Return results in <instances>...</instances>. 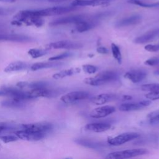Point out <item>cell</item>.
Returning <instances> with one entry per match:
<instances>
[{
    "mask_svg": "<svg viewBox=\"0 0 159 159\" xmlns=\"http://www.w3.org/2000/svg\"><path fill=\"white\" fill-rule=\"evenodd\" d=\"M77 9V7L75 6H57L45 8L40 10H25L21 11L16 14L17 17H45V16H52L63 14L71 11H73Z\"/></svg>",
    "mask_w": 159,
    "mask_h": 159,
    "instance_id": "cell-1",
    "label": "cell"
},
{
    "mask_svg": "<svg viewBox=\"0 0 159 159\" xmlns=\"http://www.w3.org/2000/svg\"><path fill=\"white\" fill-rule=\"evenodd\" d=\"M118 75L116 72L111 70L102 71L93 77H88L84 79V83L93 86H98L106 83L116 80Z\"/></svg>",
    "mask_w": 159,
    "mask_h": 159,
    "instance_id": "cell-2",
    "label": "cell"
},
{
    "mask_svg": "<svg viewBox=\"0 0 159 159\" xmlns=\"http://www.w3.org/2000/svg\"><path fill=\"white\" fill-rule=\"evenodd\" d=\"M148 153V151L145 148H134L122 151H116L109 153L106 156V158L109 159H124L135 157L143 155Z\"/></svg>",
    "mask_w": 159,
    "mask_h": 159,
    "instance_id": "cell-3",
    "label": "cell"
},
{
    "mask_svg": "<svg viewBox=\"0 0 159 159\" xmlns=\"http://www.w3.org/2000/svg\"><path fill=\"white\" fill-rule=\"evenodd\" d=\"M140 137V134L136 132H125L119 134L114 137H109L107 143L114 146H119L126 142L137 139Z\"/></svg>",
    "mask_w": 159,
    "mask_h": 159,
    "instance_id": "cell-4",
    "label": "cell"
},
{
    "mask_svg": "<svg viewBox=\"0 0 159 159\" xmlns=\"http://www.w3.org/2000/svg\"><path fill=\"white\" fill-rule=\"evenodd\" d=\"M89 97V93L84 91H76L68 93L60 98V100L66 104H71L78 101L84 100Z\"/></svg>",
    "mask_w": 159,
    "mask_h": 159,
    "instance_id": "cell-5",
    "label": "cell"
},
{
    "mask_svg": "<svg viewBox=\"0 0 159 159\" xmlns=\"http://www.w3.org/2000/svg\"><path fill=\"white\" fill-rule=\"evenodd\" d=\"M22 129L34 132H43L46 133L53 128V125L47 122H40L35 123L24 124L22 125Z\"/></svg>",
    "mask_w": 159,
    "mask_h": 159,
    "instance_id": "cell-6",
    "label": "cell"
},
{
    "mask_svg": "<svg viewBox=\"0 0 159 159\" xmlns=\"http://www.w3.org/2000/svg\"><path fill=\"white\" fill-rule=\"evenodd\" d=\"M83 47V45L78 42H71L69 40H61L55 42H52L46 45V48L50 49H67L73 50L79 49Z\"/></svg>",
    "mask_w": 159,
    "mask_h": 159,
    "instance_id": "cell-7",
    "label": "cell"
},
{
    "mask_svg": "<svg viewBox=\"0 0 159 159\" xmlns=\"http://www.w3.org/2000/svg\"><path fill=\"white\" fill-rule=\"evenodd\" d=\"M87 15L84 14H78V15H73L67 17H63L61 18L57 19L52 22H51L49 25L51 26H57L60 25H65L69 24H77L78 22L86 19L88 17Z\"/></svg>",
    "mask_w": 159,
    "mask_h": 159,
    "instance_id": "cell-8",
    "label": "cell"
},
{
    "mask_svg": "<svg viewBox=\"0 0 159 159\" xmlns=\"http://www.w3.org/2000/svg\"><path fill=\"white\" fill-rule=\"evenodd\" d=\"M15 134L19 139L27 141H38L44 138L45 135V133L34 132L24 129L16 131Z\"/></svg>",
    "mask_w": 159,
    "mask_h": 159,
    "instance_id": "cell-9",
    "label": "cell"
},
{
    "mask_svg": "<svg viewBox=\"0 0 159 159\" xmlns=\"http://www.w3.org/2000/svg\"><path fill=\"white\" fill-rule=\"evenodd\" d=\"M116 111V108L112 106H102L94 109L90 112V117L95 119L105 117Z\"/></svg>",
    "mask_w": 159,
    "mask_h": 159,
    "instance_id": "cell-10",
    "label": "cell"
},
{
    "mask_svg": "<svg viewBox=\"0 0 159 159\" xmlns=\"http://www.w3.org/2000/svg\"><path fill=\"white\" fill-rule=\"evenodd\" d=\"M141 20H142L141 16L139 14L132 15L130 16L122 18L119 20L118 21H117L115 24V27L117 28H120V27L134 25L140 23Z\"/></svg>",
    "mask_w": 159,
    "mask_h": 159,
    "instance_id": "cell-11",
    "label": "cell"
},
{
    "mask_svg": "<svg viewBox=\"0 0 159 159\" xmlns=\"http://www.w3.org/2000/svg\"><path fill=\"white\" fill-rule=\"evenodd\" d=\"M0 40L11 41L17 42H27L32 41L33 39L25 35L15 34H0Z\"/></svg>",
    "mask_w": 159,
    "mask_h": 159,
    "instance_id": "cell-12",
    "label": "cell"
},
{
    "mask_svg": "<svg viewBox=\"0 0 159 159\" xmlns=\"http://www.w3.org/2000/svg\"><path fill=\"white\" fill-rule=\"evenodd\" d=\"M147 76L145 71L140 70H134L126 72L124 77L132 81L134 83H137L142 81Z\"/></svg>",
    "mask_w": 159,
    "mask_h": 159,
    "instance_id": "cell-13",
    "label": "cell"
},
{
    "mask_svg": "<svg viewBox=\"0 0 159 159\" xmlns=\"http://www.w3.org/2000/svg\"><path fill=\"white\" fill-rule=\"evenodd\" d=\"M112 1L113 0H75L71 2V6L75 7L98 6L107 4Z\"/></svg>",
    "mask_w": 159,
    "mask_h": 159,
    "instance_id": "cell-14",
    "label": "cell"
},
{
    "mask_svg": "<svg viewBox=\"0 0 159 159\" xmlns=\"http://www.w3.org/2000/svg\"><path fill=\"white\" fill-rule=\"evenodd\" d=\"M159 36V29L151 30L147 32L146 33L136 37L134 42L135 43L143 44L153 40L154 39Z\"/></svg>",
    "mask_w": 159,
    "mask_h": 159,
    "instance_id": "cell-15",
    "label": "cell"
},
{
    "mask_svg": "<svg viewBox=\"0 0 159 159\" xmlns=\"http://www.w3.org/2000/svg\"><path fill=\"white\" fill-rule=\"evenodd\" d=\"M29 94L34 98L36 99L39 97H45V98H51L55 96L57 94L56 91L53 89H50L45 88H39V89H30L28 91Z\"/></svg>",
    "mask_w": 159,
    "mask_h": 159,
    "instance_id": "cell-16",
    "label": "cell"
},
{
    "mask_svg": "<svg viewBox=\"0 0 159 159\" xmlns=\"http://www.w3.org/2000/svg\"><path fill=\"white\" fill-rule=\"evenodd\" d=\"M116 98V96L114 94L102 93L93 96L90 99V101L91 103L95 105H102L111 101H113Z\"/></svg>",
    "mask_w": 159,
    "mask_h": 159,
    "instance_id": "cell-17",
    "label": "cell"
},
{
    "mask_svg": "<svg viewBox=\"0 0 159 159\" xmlns=\"http://www.w3.org/2000/svg\"><path fill=\"white\" fill-rule=\"evenodd\" d=\"M111 127V125L110 124L104 122L89 123L86 124L84 127L86 130L94 132H103L108 130Z\"/></svg>",
    "mask_w": 159,
    "mask_h": 159,
    "instance_id": "cell-18",
    "label": "cell"
},
{
    "mask_svg": "<svg viewBox=\"0 0 159 159\" xmlns=\"http://www.w3.org/2000/svg\"><path fill=\"white\" fill-rule=\"evenodd\" d=\"M28 67V63L24 61H17L9 63L5 68L4 71L6 73H11L14 71H18L27 69Z\"/></svg>",
    "mask_w": 159,
    "mask_h": 159,
    "instance_id": "cell-19",
    "label": "cell"
},
{
    "mask_svg": "<svg viewBox=\"0 0 159 159\" xmlns=\"http://www.w3.org/2000/svg\"><path fill=\"white\" fill-rule=\"evenodd\" d=\"M63 63L60 62H55L53 61H50L48 62H38L34 63L30 66V70L32 71H37L42 69L45 68H51L54 67H57L61 66Z\"/></svg>",
    "mask_w": 159,
    "mask_h": 159,
    "instance_id": "cell-20",
    "label": "cell"
},
{
    "mask_svg": "<svg viewBox=\"0 0 159 159\" xmlns=\"http://www.w3.org/2000/svg\"><path fill=\"white\" fill-rule=\"evenodd\" d=\"M80 71L81 70L80 68H71L53 74L52 78L55 80H60L67 76H70L75 74H78L80 72Z\"/></svg>",
    "mask_w": 159,
    "mask_h": 159,
    "instance_id": "cell-21",
    "label": "cell"
},
{
    "mask_svg": "<svg viewBox=\"0 0 159 159\" xmlns=\"http://www.w3.org/2000/svg\"><path fill=\"white\" fill-rule=\"evenodd\" d=\"M1 105L7 108H20L24 106V101L18 99L11 98V99L2 101L1 102Z\"/></svg>",
    "mask_w": 159,
    "mask_h": 159,
    "instance_id": "cell-22",
    "label": "cell"
},
{
    "mask_svg": "<svg viewBox=\"0 0 159 159\" xmlns=\"http://www.w3.org/2000/svg\"><path fill=\"white\" fill-rule=\"evenodd\" d=\"M96 25L94 22L84 19L76 24V29L79 32H84L93 29Z\"/></svg>",
    "mask_w": 159,
    "mask_h": 159,
    "instance_id": "cell-23",
    "label": "cell"
},
{
    "mask_svg": "<svg viewBox=\"0 0 159 159\" xmlns=\"http://www.w3.org/2000/svg\"><path fill=\"white\" fill-rule=\"evenodd\" d=\"M144 107L142 104L139 102H127L121 104L119 106V109L120 111L123 112H129V111H134L140 110Z\"/></svg>",
    "mask_w": 159,
    "mask_h": 159,
    "instance_id": "cell-24",
    "label": "cell"
},
{
    "mask_svg": "<svg viewBox=\"0 0 159 159\" xmlns=\"http://www.w3.org/2000/svg\"><path fill=\"white\" fill-rule=\"evenodd\" d=\"M75 142L78 145H80L81 146H83L87 148H92V149L99 148L102 145V144L100 142H94L88 139H76L75 140Z\"/></svg>",
    "mask_w": 159,
    "mask_h": 159,
    "instance_id": "cell-25",
    "label": "cell"
},
{
    "mask_svg": "<svg viewBox=\"0 0 159 159\" xmlns=\"http://www.w3.org/2000/svg\"><path fill=\"white\" fill-rule=\"evenodd\" d=\"M128 2L145 8H159V2L147 3L140 0H129Z\"/></svg>",
    "mask_w": 159,
    "mask_h": 159,
    "instance_id": "cell-26",
    "label": "cell"
},
{
    "mask_svg": "<svg viewBox=\"0 0 159 159\" xmlns=\"http://www.w3.org/2000/svg\"><path fill=\"white\" fill-rule=\"evenodd\" d=\"M48 49L40 48H31L28 51V54L33 58H37L44 56L48 53Z\"/></svg>",
    "mask_w": 159,
    "mask_h": 159,
    "instance_id": "cell-27",
    "label": "cell"
},
{
    "mask_svg": "<svg viewBox=\"0 0 159 159\" xmlns=\"http://www.w3.org/2000/svg\"><path fill=\"white\" fill-rule=\"evenodd\" d=\"M111 50H112V55L114 57V58L117 60V61L118 62L119 64H121L122 63V55L120 51V49L119 48V47L112 43H111Z\"/></svg>",
    "mask_w": 159,
    "mask_h": 159,
    "instance_id": "cell-28",
    "label": "cell"
},
{
    "mask_svg": "<svg viewBox=\"0 0 159 159\" xmlns=\"http://www.w3.org/2000/svg\"><path fill=\"white\" fill-rule=\"evenodd\" d=\"M142 91H159V83H148L143 84L141 86Z\"/></svg>",
    "mask_w": 159,
    "mask_h": 159,
    "instance_id": "cell-29",
    "label": "cell"
},
{
    "mask_svg": "<svg viewBox=\"0 0 159 159\" xmlns=\"http://www.w3.org/2000/svg\"><path fill=\"white\" fill-rule=\"evenodd\" d=\"M0 139L4 143H9L18 140L19 139L16 135H1Z\"/></svg>",
    "mask_w": 159,
    "mask_h": 159,
    "instance_id": "cell-30",
    "label": "cell"
},
{
    "mask_svg": "<svg viewBox=\"0 0 159 159\" xmlns=\"http://www.w3.org/2000/svg\"><path fill=\"white\" fill-rule=\"evenodd\" d=\"M72 55V54L70 52H64L61 54H58L57 55L52 57L48 58L49 61H56V60H62L68 57H70Z\"/></svg>",
    "mask_w": 159,
    "mask_h": 159,
    "instance_id": "cell-31",
    "label": "cell"
},
{
    "mask_svg": "<svg viewBox=\"0 0 159 159\" xmlns=\"http://www.w3.org/2000/svg\"><path fill=\"white\" fill-rule=\"evenodd\" d=\"M82 69L85 73L88 74H94L98 70V68L92 65H84L82 66Z\"/></svg>",
    "mask_w": 159,
    "mask_h": 159,
    "instance_id": "cell-32",
    "label": "cell"
},
{
    "mask_svg": "<svg viewBox=\"0 0 159 159\" xmlns=\"http://www.w3.org/2000/svg\"><path fill=\"white\" fill-rule=\"evenodd\" d=\"M145 98L150 100H157L159 99V91H150L145 95Z\"/></svg>",
    "mask_w": 159,
    "mask_h": 159,
    "instance_id": "cell-33",
    "label": "cell"
},
{
    "mask_svg": "<svg viewBox=\"0 0 159 159\" xmlns=\"http://www.w3.org/2000/svg\"><path fill=\"white\" fill-rule=\"evenodd\" d=\"M145 50L150 52H156L159 51V43L158 44H148L144 47Z\"/></svg>",
    "mask_w": 159,
    "mask_h": 159,
    "instance_id": "cell-34",
    "label": "cell"
},
{
    "mask_svg": "<svg viewBox=\"0 0 159 159\" xmlns=\"http://www.w3.org/2000/svg\"><path fill=\"white\" fill-rule=\"evenodd\" d=\"M145 65L148 66H156L159 65V58L156 57H153L147 60L144 62Z\"/></svg>",
    "mask_w": 159,
    "mask_h": 159,
    "instance_id": "cell-35",
    "label": "cell"
},
{
    "mask_svg": "<svg viewBox=\"0 0 159 159\" xmlns=\"http://www.w3.org/2000/svg\"><path fill=\"white\" fill-rule=\"evenodd\" d=\"M12 126L11 124L6 123V122H0V132L3 130H6L7 129H12Z\"/></svg>",
    "mask_w": 159,
    "mask_h": 159,
    "instance_id": "cell-36",
    "label": "cell"
},
{
    "mask_svg": "<svg viewBox=\"0 0 159 159\" xmlns=\"http://www.w3.org/2000/svg\"><path fill=\"white\" fill-rule=\"evenodd\" d=\"M96 51L98 53L101 54H107L109 53L108 50L104 47H98L96 48Z\"/></svg>",
    "mask_w": 159,
    "mask_h": 159,
    "instance_id": "cell-37",
    "label": "cell"
},
{
    "mask_svg": "<svg viewBox=\"0 0 159 159\" xmlns=\"http://www.w3.org/2000/svg\"><path fill=\"white\" fill-rule=\"evenodd\" d=\"M0 96H9V92L7 88H4L0 89Z\"/></svg>",
    "mask_w": 159,
    "mask_h": 159,
    "instance_id": "cell-38",
    "label": "cell"
},
{
    "mask_svg": "<svg viewBox=\"0 0 159 159\" xmlns=\"http://www.w3.org/2000/svg\"><path fill=\"white\" fill-rule=\"evenodd\" d=\"M150 122L151 124H155L159 122V114L153 116L150 118Z\"/></svg>",
    "mask_w": 159,
    "mask_h": 159,
    "instance_id": "cell-39",
    "label": "cell"
},
{
    "mask_svg": "<svg viewBox=\"0 0 159 159\" xmlns=\"http://www.w3.org/2000/svg\"><path fill=\"white\" fill-rule=\"evenodd\" d=\"M140 102L142 104V105L145 107L146 106H149L151 104V101L150 100H143L142 101H140Z\"/></svg>",
    "mask_w": 159,
    "mask_h": 159,
    "instance_id": "cell-40",
    "label": "cell"
},
{
    "mask_svg": "<svg viewBox=\"0 0 159 159\" xmlns=\"http://www.w3.org/2000/svg\"><path fill=\"white\" fill-rule=\"evenodd\" d=\"M132 98V97L130 96H129V95H124V96H123V98H122L123 100H130Z\"/></svg>",
    "mask_w": 159,
    "mask_h": 159,
    "instance_id": "cell-41",
    "label": "cell"
},
{
    "mask_svg": "<svg viewBox=\"0 0 159 159\" xmlns=\"http://www.w3.org/2000/svg\"><path fill=\"white\" fill-rule=\"evenodd\" d=\"M49 2H63L67 0H48Z\"/></svg>",
    "mask_w": 159,
    "mask_h": 159,
    "instance_id": "cell-42",
    "label": "cell"
},
{
    "mask_svg": "<svg viewBox=\"0 0 159 159\" xmlns=\"http://www.w3.org/2000/svg\"><path fill=\"white\" fill-rule=\"evenodd\" d=\"M6 10H4L3 9H0V16L6 14Z\"/></svg>",
    "mask_w": 159,
    "mask_h": 159,
    "instance_id": "cell-43",
    "label": "cell"
},
{
    "mask_svg": "<svg viewBox=\"0 0 159 159\" xmlns=\"http://www.w3.org/2000/svg\"><path fill=\"white\" fill-rule=\"evenodd\" d=\"M15 1L16 0H0V1H2V2H13Z\"/></svg>",
    "mask_w": 159,
    "mask_h": 159,
    "instance_id": "cell-44",
    "label": "cell"
}]
</instances>
